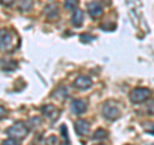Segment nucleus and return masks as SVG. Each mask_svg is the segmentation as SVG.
I'll list each match as a JSON object with an SVG mask.
<instances>
[{
    "label": "nucleus",
    "mask_w": 154,
    "mask_h": 145,
    "mask_svg": "<svg viewBox=\"0 0 154 145\" xmlns=\"http://www.w3.org/2000/svg\"><path fill=\"white\" fill-rule=\"evenodd\" d=\"M5 132L9 135V136H12V139L21 140L23 137H26V135L28 134V130L22 122H17V123H14L13 126L9 127Z\"/></svg>",
    "instance_id": "nucleus-1"
},
{
    "label": "nucleus",
    "mask_w": 154,
    "mask_h": 145,
    "mask_svg": "<svg viewBox=\"0 0 154 145\" xmlns=\"http://www.w3.org/2000/svg\"><path fill=\"white\" fill-rule=\"evenodd\" d=\"M150 95V90L145 89V88H136L131 91L130 94V99L132 103H141V101L146 100Z\"/></svg>",
    "instance_id": "nucleus-2"
},
{
    "label": "nucleus",
    "mask_w": 154,
    "mask_h": 145,
    "mask_svg": "<svg viewBox=\"0 0 154 145\" xmlns=\"http://www.w3.org/2000/svg\"><path fill=\"white\" fill-rule=\"evenodd\" d=\"M103 114H104V117L107 119H112L113 121L116 118H118L119 110H118V108L116 107V105L110 104V103H105L104 107H103Z\"/></svg>",
    "instance_id": "nucleus-3"
},
{
    "label": "nucleus",
    "mask_w": 154,
    "mask_h": 145,
    "mask_svg": "<svg viewBox=\"0 0 154 145\" xmlns=\"http://www.w3.org/2000/svg\"><path fill=\"white\" fill-rule=\"evenodd\" d=\"M88 12L93 18H98L103 14V7L99 2H91L88 4Z\"/></svg>",
    "instance_id": "nucleus-4"
},
{
    "label": "nucleus",
    "mask_w": 154,
    "mask_h": 145,
    "mask_svg": "<svg viewBox=\"0 0 154 145\" xmlns=\"http://www.w3.org/2000/svg\"><path fill=\"white\" fill-rule=\"evenodd\" d=\"M41 112L44 113L49 119H51V121L57 119L58 116H59V109H57V107H55V105H53V104L44 105V107L41 108Z\"/></svg>",
    "instance_id": "nucleus-5"
},
{
    "label": "nucleus",
    "mask_w": 154,
    "mask_h": 145,
    "mask_svg": "<svg viewBox=\"0 0 154 145\" xmlns=\"http://www.w3.org/2000/svg\"><path fill=\"white\" fill-rule=\"evenodd\" d=\"M91 86V79L88 76H80L75 80V88L79 90H86Z\"/></svg>",
    "instance_id": "nucleus-6"
},
{
    "label": "nucleus",
    "mask_w": 154,
    "mask_h": 145,
    "mask_svg": "<svg viewBox=\"0 0 154 145\" xmlns=\"http://www.w3.org/2000/svg\"><path fill=\"white\" fill-rule=\"evenodd\" d=\"M75 128H76V132H77V134L81 135V136H84V135H86V134L89 132L90 126H89V122H88V121H85V119H79V121H76Z\"/></svg>",
    "instance_id": "nucleus-7"
},
{
    "label": "nucleus",
    "mask_w": 154,
    "mask_h": 145,
    "mask_svg": "<svg viewBox=\"0 0 154 145\" xmlns=\"http://www.w3.org/2000/svg\"><path fill=\"white\" fill-rule=\"evenodd\" d=\"M71 108H72V112L73 113L81 114V113H84L86 110V103L84 100H81V99H75L73 101H72V104H71Z\"/></svg>",
    "instance_id": "nucleus-8"
},
{
    "label": "nucleus",
    "mask_w": 154,
    "mask_h": 145,
    "mask_svg": "<svg viewBox=\"0 0 154 145\" xmlns=\"http://www.w3.org/2000/svg\"><path fill=\"white\" fill-rule=\"evenodd\" d=\"M71 22L75 27H81L82 26V22H84V12L80 11V9H76L73 16H72Z\"/></svg>",
    "instance_id": "nucleus-9"
},
{
    "label": "nucleus",
    "mask_w": 154,
    "mask_h": 145,
    "mask_svg": "<svg viewBox=\"0 0 154 145\" xmlns=\"http://www.w3.org/2000/svg\"><path fill=\"white\" fill-rule=\"evenodd\" d=\"M12 37H11V33L9 32H7L5 30H3L2 31V49L4 50H8L9 49V46H11V44H12Z\"/></svg>",
    "instance_id": "nucleus-10"
},
{
    "label": "nucleus",
    "mask_w": 154,
    "mask_h": 145,
    "mask_svg": "<svg viewBox=\"0 0 154 145\" xmlns=\"http://www.w3.org/2000/svg\"><path fill=\"white\" fill-rule=\"evenodd\" d=\"M32 0H22L21 3H19V11L22 12H30L32 9Z\"/></svg>",
    "instance_id": "nucleus-11"
},
{
    "label": "nucleus",
    "mask_w": 154,
    "mask_h": 145,
    "mask_svg": "<svg viewBox=\"0 0 154 145\" xmlns=\"http://www.w3.org/2000/svg\"><path fill=\"white\" fill-rule=\"evenodd\" d=\"M107 135H108V132L105 131V130L99 128V130H96V131L94 132L93 139H95V140H104L105 137H107Z\"/></svg>",
    "instance_id": "nucleus-12"
},
{
    "label": "nucleus",
    "mask_w": 154,
    "mask_h": 145,
    "mask_svg": "<svg viewBox=\"0 0 154 145\" xmlns=\"http://www.w3.org/2000/svg\"><path fill=\"white\" fill-rule=\"evenodd\" d=\"M79 5V0H64V8L68 11H76Z\"/></svg>",
    "instance_id": "nucleus-13"
},
{
    "label": "nucleus",
    "mask_w": 154,
    "mask_h": 145,
    "mask_svg": "<svg viewBox=\"0 0 154 145\" xmlns=\"http://www.w3.org/2000/svg\"><path fill=\"white\" fill-rule=\"evenodd\" d=\"M45 12H46V16L49 17V18H55L58 17V8L55 5H50V7H48L45 9Z\"/></svg>",
    "instance_id": "nucleus-14"
},
{
    "label": "nucleus",
    "mask_w": 154,
    "mask_h": 145,
    "mask_svg": "<svg viewBox=\"0 0 154 145\" xmlns=\"http://www.w3.org/2000/svg\"><path fill=\"white\" fill-rule=\"evenodd\" d=\"M58 137L54 136V135H51V136H49L46 139V145H58Z\"/></svg>",
    "instance_id": "nucleus-15"
},
{
    "label": "nucleus",
    "mask_w": 154,
    "mask_h": 145,
    "mask_svg": "<svg viewBox=\"0 0 154 145\" xmlns=\"http://www.w3.org/2000/svg\"><path fill=\"white\" fill-rule=\"evenodd\" d=\"M2 145H19V143L17 141V139H7L2 143Z\"/></svg>",
    "instance_id": "nucleus-16"
},
{
    "label": "nucleus",
    "mask_w": 154,
    "mask_h": 145,
    "mask_svg": "<svg viewBox=\"0 0 154 145\" xmlns=\"http://www.w3.org/2000/svg\"><path fill=\"white\" fill-rule=\"evenodd\" d=\"M145 130L154 135V123H145Z\"/></svg>",
    "instance_id": "nucleus-17"
},
{
    "label": "nucleus",
    "mask_w": 154,
    "mask_h": 145,
    "mask_svg": "<svg viewBox=\"0 0 154 145\" xmlns=\"http://www.w3.org/2000/svg\"><path fill=\"white\" fill-rule=\"evenodd\" d=\"M148 112L150 113V114H154V100L149 101V104H148Z\"/></svg>",
    "instance_id": "nucleus-18"
},
{
    "label": "nucleus",
    "mask_w": 154,
    "mask_h": 145,
    "mask_svg": "<svg viewBox=\"0 0 154 145\" xmlns=\"http://www.w3.org/2000/svg\"><path fill=\"white\" fill-rule=\"evenodd\" d=\"M2 2H3V4H4V5H12L14 0H2Z\"/></svg>",
    "instance_id": "nucleus-19"
},
{
    "label": "nucleus",
    "mask_w": 154,
    "mask_h": 145,
    "mask_svg": "<svg viewBox=\"0 0 154 145\" xmlns=\"http://www.w3.org/2000/svg\"><path fill=\"white\" fill-rule=\"evenodd\" d=\"M85 39H88V41L89 40H93V36H86V35H82V36H81V40H85Z\"/></svg>",
    "instance_id": "nucleus-20"
},
{
    "label": "nucleus",
    "mask_w": 154,
    "mask_h": 145,
    "mask_svg": "<svg viewBox=\"0 0 154 145\" xmlns=\"http://www.w3.org/2000/svg\"><path fill=\"white\" fill-rule=\"evenodd\" d=\"M4 116H5V114H4V107L2 105V118H4Z\"/></svg>",
    "instance_id": "nucleus-21"
},
{
    "label": "nucleus",
    "mask_w": 154,
    "mask_h": 145,
    "mask_svg": "<svg viewBox=\"0 0 154 145\" xmlns=\"http://www.w3.org/2000/svg\"><path fill=\"white\" fill-rule=\"evenodd\" d=\"M150 145H154V144H150Z\"/></svg>",
    "instance_id": "nucleus-22"
}]
</instances>
